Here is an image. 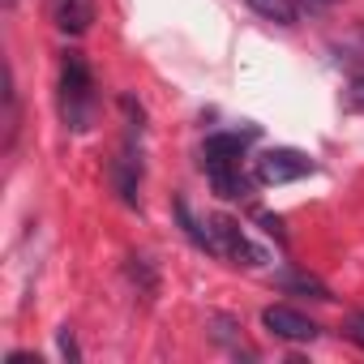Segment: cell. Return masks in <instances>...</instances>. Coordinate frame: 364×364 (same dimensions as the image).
I'll use <instances>...</instances> for the list:
<instances>
[{
	"label": "cell",
	"mask_w": 364,
	"mask_h": 364,
	"mask_svg": "<svg viewBox=\"0 0 364 364\" xmlns=\"http://www.w3.org/2000/svg\"><path fill=\"white\" fill-rule=\"evenodd\" d=\"M95 73L86 65L82 52H65L60 60V120L73 129V133H86L95 124Z\"/></svg>",
	"instance_id": "1"
},
{
	"label": "cell",
	"mask_w": 364,
	"mask_h": 364,
	"mask_svg": "<svg viewBox=\"0 0 364 364\" xmlns=\"http://www.w3.org/2000/svg\"><path fill=\"white\" fill-rule=\"evenodd\" d=\"M253 176H257V185H291L300 176H313V159L300 150H266L253 163Z\"/></svg>",
	"instance_id": "2"
},
{
	"label": "cell",
	"mask_w": 364,
	"mask_h": 364,
	"mask_svg": "<svg viewBox=\"0 0 364 364\" xmlns=\"http://www.w3.org/2000/svg\"><path fill=\"white\" fill-rule=\"evenodd\" d=\"M262 326H266L274 338H287V343H313V338H317V321L304 317V313L291 309V304H270V309L262 313Z\"/></svg>",
	"instance_id": "3"
},
{
	"label": "cell",
	"mask_w": 364,
	"mask_h": 364,
	"mask_svg": "<svg viewBox=\"0 0 364 364\" xmlns=\"http://www.w3.org/2000/svg\"><path fill=\"white\" fill-rule=\"evenodd\" d=\"M202 167H206V176H210V185H215L219 198H228V202L249 198V180L240 171V159H202Z\"/></svg>",
	"instance_id": "4"
},
{
	"label": "cell",
	"mask_w": 364,
	"mask_h": 364,
	"mask_svg": "<svg viewBox=\"0 0 364 364\" xmlns=\"http://www.w3.org/2000/svg\"><path fill=\"white\" fill-rule=\"evenodd\" d=\"M48 9H52V22L65 35H86L90 22H95L99 0H48Z\"/></svg>",
	"instance_id": "5"
},
{
	"label": "cell",
	"mask_w": 364,
	"mask_h": 364,
	"mask_svg": "<svg viewBox=\"0 0 364 364\" xmlns=\"http://www.w3.org/2000/svg\"><path fill=\"white\" fill-rule=\"evenodd\" d=\"M112 180H116V193H120V202L137 206V185H141V159H133L129 150H120V154H116V163H112Z\"/></svg>",
	"instance_id": "6"
},
{
	"label": "cell",
	"mask_w": 364,
	"mask_h": 364,
	"mask_svg": "<svg viewBox=\"0 0 364 364\" xmlns=\"http://www.w3.org/2000/svg\"><path fill=\"white\" fill-rule=\"evenodd\" d=\"M249 137H253V133H215V137H206L202 159H245Z\"/></svg>",
	"instance_id": "7"
},
{
	"label": "cell",
	"mask_w": 364,
	"mask_h": 364,
	"mask_svg": "<svg viewBox=\"0 0 364 364\" xmlns=\"http://www.w3.org/2000/svg\"><path fill=\"white\" fill-rule=\"evenodd\" d=\"M274 283H279V287H287V291H304V296H313V300H334V296H330V287H326L317 274H304V270H283Z\"/></svg>",
	"instance_id": "8"
},
{
	"label": "cell",
	"mask_w": 364,
	"mask_h": 364,
	"mask_svg": "<svg viewBox=\"0 0 364 364\" xmlns=\"http://www.w3.org/2000/svg\"><path fill=\"white\" fill-rule=\"evenodd\" d=\"M249 5L279 26H296V0H249Z\"/></svg>",
	"instance_id": "9"
},
{
	"label": "cell",
	"mask_w": 364,
	"mask_h": 364,
	"mask_svg": "<svg viewBox=\"0 0 364 364\" xmlns=\"http://www.w3.org/2000/svg\"><path fill=\"white\" fill-rule=\"evenodd\" d=\"M14 141H18V95L9 86L5 90V150H14Z\"/></svg>",
	"instance_id": "10"
},
{
	"label": "cell",
	"mask_w": 364,
	"mask_h": 364,
	"mask_svg": "<svg viewBox=\"0 0 364 364\" xmlns=\"http://www.w3.org/2000/svg\"><path fill=\"white\" fill-rule=\"evenodd\" d=\"M343 334H347L355 347H364V313H351V317H347V326H343Z\"/></svg>",
	"instance_id": "11"
},
{
	"label": "cell",
	"mask_w": 364,
	"mask_h": 364,
	"mask_svg": "<svg viewBox=\"0 0 364 364\" xmlns=\"http://www.w3.org/2000/svg\"><path fill=\"white\" fill-rule=\"evenodd\" d=\"M347 103H351L355 112H364V77H355V82H351V90H347Z\"/></svg>",
	"instance_id": "12"
},
{
	"label": "cell",
	"mask_w": 364,
	"mask_h": 364,
	"mask_svg": "<svg viewBox=\"0 0 364 364\" xmlns=\"http://www.w3.org/2000/svg\"><path fill=\"white\" fill-rule=\"evenodd\" d=\"M262 228H266V232H270L274 240H283V223H279L274 215H262Z\"/></svg>",
	"instance_id": "13"
},
{
	"label": "cell",
	"mask_w": 364,
	"mask_h": 364,
	"mask_svg": "<svg viewBox=\"0 0 364 364\" xmlns=\"http://www.w3.org/2000/svg\"><path fill=\"white\" fill-rule=\"evenodd\" d=\"M60 351H65L69 360H77V347H73V334H69V330H60Z\"/></svg>",
	"instance_id": "14"
},
{
	"label": "cell",
	"mask_w": 364,
	"mask_h": 364,
	"mask_svg": "<svg viewBox=\"0 0 364 364\" xmlns=\"http://www.w3.org/2000/svg\"><path fill=\"white\" fill-rule=\"evenodd\" d=\"M9 364H39L35 351H9Z\"/></svg>",
	"instance_id": "15"
},
{
	"label": "cell",
	"mask_w": 364,
	"mask_h": 364,
	"mask_svg": "<svg viewBox=\"0 0 364 364\" xmlns=\"http://www.w3.org/2000/svg\"><path fill=\"white\" fill-rule=\"evenodd\" d=\"M309 5H338V0H309Z\"/></svg>",
	"instance_id": "16"
},
{
	"label": "cell",
	"mask_w": 364,
	"mask_h": 364,
	"mask_svg": "<svg viewBox=\"0 0 364 364\" xmlns=\"http://www.w3.org/2000/svg\"><path fill=\"white\" fill-rule=\"evenodd\" d=\"M5 5H18V0H5Z\"/></svg>",
	"instance_id": "17"
}]
</instances>
